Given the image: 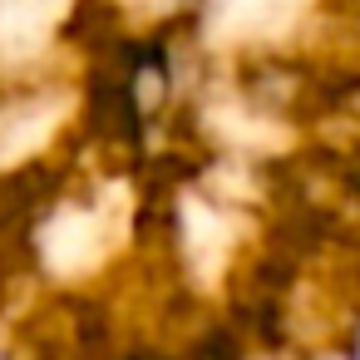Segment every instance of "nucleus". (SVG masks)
I'll return each mask as SVG.
<instances>
[{"label":"nucleus","mask_w":360,"mask_h":360,"mask_svg":"<svg viewBox=\"0 0 360 360\" xmlns=\"http://www.w3.org/2000/svg\"><path fill=\"white\" fill-rule=\"evenodd\" d=\"M124 15L114 0H75V11L65 20V40L75 50H84V60H104L109 50L124 45Z\"/></svg>","instance_id":"obj_1"},{"label":"nucleus","mask_w":360,"mask_h":360,"mask_svg":"<svg viewBox=\"0 0 360 360\" xmlns=\"http://www.w3.org/2000/svg\"><path fill=\"white\" fill-rule=\"evenodd\" d=\"M173 360H252V345L227 316H207L173 345Z\"/></svg>","instance_id":"obj_2"}]
</instances>
